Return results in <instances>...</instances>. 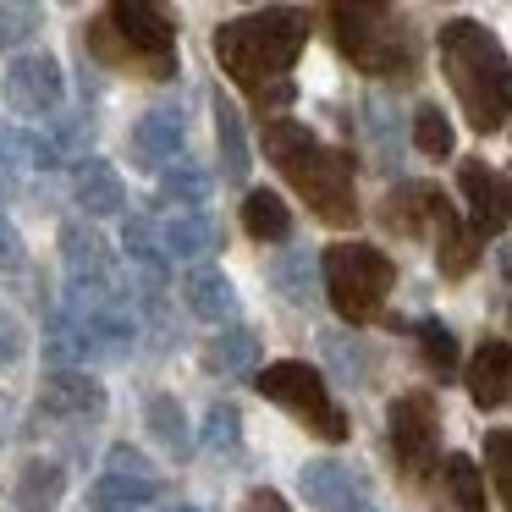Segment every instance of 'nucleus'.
Here are the masks:
<instances>
[{
  "label": "nucleus",
  "mask_w": 512,
  "mask_h": 512,
  "mask_svg": "<svg viewBox=\"0 0 512 512\" xmlns=\"http://www.w3.org/2000/svg\"><path fill=\"white\" fill-rule=\"evenodd\" d=\"M501 188H507V215H512V171H507V177H501Z\"/></svg>",
  "instance_id": "42"
},
{
  "label": "nucleus",
  "mask_w": 512,
  "mask_h": 512,
  "mask_svg": "<svg viewBox=\"0 0 512 512\" xmlns=\"http://www.w3.org/2000/svg\"><path fill=\"white\" fill-rule=\"evenodd\" d=\"M325 353H331V364H336V369H347V375H353V386H369V369H375V358H369L358 342L347 347V336H342V331H331V336H325Z\"/></svg>",
  "instance_id": "36"
},
{
  "label": "nucleus",
  "mask_w": 512,
  "mask_h": 512,
  "mask_svg": "<svg viewBox=\"0 0 512 512\" xmlns=\"http://www.w3.org/2000/svg\"><path fill=\"white\" fill-rule=\"evenodd\" d=\"M254 391L265 402H276L281 413H292L303 430L320 435V441H331V446H342L347 435H353V424H347L342 402L331 397L325 375L314 364H303V358H276V364H259L254 369Z\"/></svg>",
  "instance_id": "7"
},
{
  "label": "nucleus",
  "mask_w": 512,
  "mask_h": 512,
  "mask_svg": "<svg viewBox=\"0 0 512 512\" xmlns=\"http://www.w3.org/2000/svg\"><path fill=\"white\" fill-rule=\"evenodd\" d=\"M204 452L215 457H232L237 446H243V413H237V402H215L210 413H204Z\"/></svg>",
  "instance_id": "32"
},
{
  "label": "nucleus",
  "mask_w": 512,
  "mask_h": 512,
  "mask_svg": "<svg viewBox=\"0 0 512 512\" xmlns=\"http://www.w3.org/2000/svg\"><path fill=\"white\" fill-rule=\"evenodd\" d=\"M243 512H292V507H287V496H281V490H270V485H259V490H248V501H243Z\"/></svg>",
  "instance_id": "40"
},
{
  "label": "nucleus",
  "mask_w": 512,
  "mask_h": 512,
  "mask_svg": "<svg viewBox=\"0 0 512 512\" xmlns=\"http://www.w3.org/2000/svg\"><path fill=\"white\" fill-rule=\"evenodd\" d=\"M105 413V386L89 375V369L61 364L56 375H45L39 386V419H100Z\"/></svg>",
  "instance_id": "11"
},
{
  "label": "nucleus",
  "mask_w": 512,
  "mask_h": 512,
  "mask_svg": "<svg viewBox=\"0 0 512 512\" xmlns=\"http://www.w3.org/2000/svg\"><path fill=\"white\" fill-rule=\"evenodd\" d=\"M413 336H419V353H424V364H430V375L452 380L457 375V336H452V325L435 320V314H424V320L413 325Z\"/></svg>",
  "instance_id": "30"
},
{
  "label": "nucleus",
  "mask_w": 512,
  "mask_h": 512,
  "mask_svg": "<svg viewBox=\"0 0 512 512\" xmlns=\"http://www.w3.org/2000/svg\"><path fill=\"white\" fill-rule=\"evenodd\" d=\"M479 254H485V237L474 232V221L446 210L441 226H435V270H441L446 281H463L468 270L479 265Z\"/></svg>",
  "instance_id": "19"
},
{
  "label": "nucleus",
  "mask_w": 512,
  "mask_h": 512,
  "mask_svg": "<svg viewBox=\"0 0 512 512\" xmlns=\"http://www.w3.org/2000/svg\"><path fill=\"white\" fill-rule=\"evenodd\" d=\"M199 364L210 369V375H254V369L265 364V342H259V331H248V325H226L221 336L204 342Z\"/></svg>",
  "instance_id": "20"
},
{
  "label": "nucleus",
  "mask_w": 512,
  "mask_h": 512,
  "mask_svg": "<svg viewBox=\"0 0 512 512\" xmlns=\"http://www.w3.org/2000/svg\"><path fill=\"white\" fill-rule=\"evenodd\" d=\"M446 210H452V199L435 182H397L386 193V204H380V226L397 237H435Z\"/></svg>",
  "instance_id": "10"
},
{
  "label": "nucleus",
  "mask_w": 512,
  "mask_h": 512,
  "mask_svg": "<svg viewBox=\"0 0 512 512\" xmlns=\"http://www.w3.org/2000/svg\"><path fill=\"white\" fill-rule=\"evenodd\" d=\"M61 100H67V72H61L56 56L45 50H28L6 67V111L23 116V122H50L61 116Z\"/></svg>",
  "instance_id": "9"
},
{
  "label": "nucleus",
  "mask_w": 512,
  "mask_h": 512,
  "mask_svg": "<svg viewBox=\"0 0 512 512\" xmlns=\"http://www.w3.org/2000/svg\"><path fill=\"white\" fill-rule=\"evenodd\" d=\"M243 232L254 243H287L292 237V210L281 204V193L270 188H248L243 193Z\"/></svg>",
  "instance_id": "26"
},
{
  "label": "nucleus",
  "mask_w": 512,
  "mask_h": 512,
  "mask_svg": "<svg viewBox=\"0 0 512 512\" xmlns=\"http://www.w3.org/2000/svg\"><path fill=\"white\" fill-rule=\"evenodd\" d=\"M61 490H67V468L56 463V457H28L23 474H17V512H56Z\"/></svg>",
  "instance_id": "24"
},
{
  "label": "nucleus",
  "mask_w": 512,
  "mask_h": 512,
  "mask_svg": "<svg viewBox=\"0 0 512 512\" xmlns=\"http://www.w3.org/2000/svg\"><path fill=\"white\" fill-rule=\"evenodd\" d=\"M452 122L441 116V105H419L413 111V149L419 155H430V160H452Z\"/></svg>",
  "instance_id": "33"
},
{
  "label": "nucleus",
  "mask_w": 512,
  "mask_h": 512,
  "mask_svg": "<svg viewBox=\"0 0 512 512\" xmlns=\"http://www.w3.org/2000/svg\"><path fill=\"white\" fill-rule=\"evenodd\" d=\"M160 177V204H182V210H199L204 199H210V171H199V166H188V160H171V166H160L155 171Z\"/></svg>",
  "instance_id": "28"
},
{
  "label": "nucleus",
  "mask_w": 512,
  "mask_h": 512,
  "mask_svg": "<svg viewBox=\"0 0 512 512\" xmlns=\"http://www.w3.org/2000/svg\"><path fill=\"white\" fill-rule=\"evenodd\" d=\"M485 468H490V485H496L501 507L512 512V430H490L485 435Z\"/></svg>",
  "instance_id": "35"
},
{
  "label": "nucleus",
  "mask_w": 512,
  "mask_h": 512,
  "mask_svg": "<svg viewBox=\"0 0 512 512\" xmlns=\"http://www.w3.org/2000/svg\"><path fill=\"white\" fill-rule=\"evenodd\" d=\"M325 270V298L342 314L347 325H369L386 314V298L397 287V265H391L386 248L375 243H331L320 254Z\"/></svg>",
  "instance_id": "6"
},
{
  "label": "nucleus",
  "mask_w": 512,
  "mask_h": 512,
  "mask_svg": "<svg viewBox=\"0 0 512 512\" xmlns=\"http://www.w3.org/2000/svg\"><path fill=\"white\" fill-rule=\"evenodd\" d=\"M61 265L72 281H111V243L89 221H67L61 226Z\"/></svg>",
  "instance_id": "21"
},
{
  "label": "nucleus",
  "mask_w": 512,
  "mask_h": 512,
  "mask_svg": "<svg viewBox=\"0 0 512 512\" xmlns=\"http://www.w3.org/2000/svg\"><path fill=\"white\" fill-rule=\"evenodd\" d=\"M160 243H166V259H182V265H199L221 248V226L204 210H177L160 221Z\"/></svg>",
  "instance_id": "18"
},
{
  "label": "nucleus",
  "mask_w": 512,
  "mask_h": 512,
  "mask_svg": "<svg viewBox=\"0 0 512 512\" xmlns=\"http://www.w3.org/2000/svg\"><path fill=\"white\" fill-rule=\"evenodd\" d=\"M353 512H375V507H364V501H358V507H353Z\"/></svg>",
  "instance_id": "44"
},
{
  "label": "nucleus",
  "mask_w": 512,
  "mask_h": 512,
  "mask_svg": "<svg viewBox=\"0 0 512 512\" xmlns=\"http://www.w3.org/2000/svg\"><path fill=\"white\" fill-rule=\"evenodd\" d=\"M72 199L89 221H105V215H122L127 210V188H122V171L100 155H83L72 160Z\"/></svg>",
  "instance_id": "14"
},
{
  "label": "nucleus",
  "mask_w": 512,
  "mask_h": 512,
  "mask_svg": "<svg viewBox=\"0 0 512 512\" xmlns=\"http://www.w3.org/2000/svg\"><path fill=\"white\" fill-rule=\"evenodd\" d=\"M28 265V248H23V232H17L6 215H0V270H23Z\"/></svg>",
  "instance_id": "39"
},
{
  "label": "nucleus",
  "mask_w": 512,
  "mask_h": 512,
  "mask_svg": "<svg viewBox=\"0 0 512 512\" xmlns=\"http://www.w3.org/2000/svg\"><path fill=\"white\" fill-rule=\"evenodd\" d=\"M386 435H391V452H397L402 474L424 479L441 463V402L430 391H402V397H391Z\"/></svg>",
  "instance_id": "8"
},
{
  "label": "nucleus",
  "mask_w": 512,
  "mask_h": 512,
  "mask_svg": "<svg viewBox=\"0 0 512 512\" xmlns=\"http://www.w3.org/2000/svg\"><path fill=\"white\" fill-rule=\"evenodd\" d=\"M215 149H221V182L248 188V166H254V149H248L243 116L226 94H215Z\"/></svg>",
  "instance_id": "22"
},
{
  "label": "nucleus",
  "mask_w": 512,
  "mask_h": 512,
  "mask_svg": "<svg viewBox=\"0 0 512 512\" xmlns=\"http://www.w3.org/2000/svg\"><path fill=\"white\" fill-rule=\"evenodd\" d=\"M298 490L314 501L320 512H353L358 501H364L369 479L358 474V468L336 463V457H314V463L298 468Z\"/></svg>",
  "instance_id": "12"
},
{
  "label": "nucleus",
  "mask_w": 512,
  "mask_h": 512,
  "mask_svg": "<svg viewBox=\"0 0 512 512\" xmlns=\"http://www.w3.org/2000/svg\"><path fill=\"white\" fill-rule=\"evenodd\" d=\"M28 353V325L12 309H0V364H17Z\"/></svg>",
  "instance_id": "38"
},
{
  "label": "nucleus",
  "mask_w": 512,
  "mask_h": 512,
  "mask_svg": "<svg viewBox=\"0 0 512 512\" xmlns=\"http://www.w3.org/2000/svg\"><path fill=\"white\" fill-rule=\"evenodd\" d=\"M435 56H441V78L452 83L457 105H463L468 127H474L479 138L507 127V116H512V56L485 23H474V17L441 23Z\"/></svg>",
  "instance_id": "3"
},
{
  "label": "nucleus",
  "mask_w": 512,
  "mask_h": 512,
  "mask_svg": "<svg viewBox=\"0 0 512 512\" xmlns=\"http://www.w3.org/2000/svg\"><path fill=\"white\" fill-rule=\"evenodd\" d=\"M457 188H463V199H468V221H474V232L485 237H501V226L512 221L507 215V188H501V177L485 166V160H463L457 166Z\"/></svg>",
  "instance_id": "13"
},
{
  "label": "nucleus",
  "mask_w": 512,
  "mask_h": 512,
  "mask_svg": "<svg viewBox=\"0 0 512 512\" xmlns=\"http://www.w3.org/2000/svg\"><path fill=\"white\" fill-rule=\"evenodd\" d=\"M166 512H199V507H166Z\"/></svg>",
  "instance_id": "43"
},
{
  "label": "nucleus",
  "mask_w": 512,
  "mask_h": 512,
  "mask_svg": "<svg viewBox=\"0 0 512 512\" xmlns=\"http://www.w3.org/2000/svg\"><path fill=\"white\" fill-rule=\"evenodd\" d=\"M210 45H215L221 72L259 111H281V105L298 100L292 67H298L303 45H309V12L303 6H265V12L221 23Z\"/></svg>",
  "instance_id": "1"
},
{
  "label": "nucleus",
  "mask_w": 512,
  "mask_h": 512,
  "mask_svg": "<svg viewBox=\"0 0 512 512\" xmlns=\"http://www.w3.org/2000/svg\"><path fill=\"white\" fill-rule=\"evenodd\" d=\"M182 303H188V314L204 320V325L237 320V287H232V276L215 270V265H193L188 270V281H182Z\"/></svg>",
  "instance_id": "17"
},
{
  "label": "nucleus",
  "mask_w": 512,
  "mask_h": 512,
  "mask_svg": "<svg viewBox=\"0 0 512 512\" xmlns=\"http://www.w3.org/2000/svg\"><path fill=\"white\" fill-rule=\"evenodd\" d=\"M336 50L369 78H413L419 72V39L413 23L391 0H331Z\"/></svg>",
  "instance_id": "5"
},
{
  "label": "nucleus",
  "mask_w": 512,
  "mask_h": 512,
  "mask_svg": "<svg viewBox=\"0 0 512 512\" xmlns=\"http://www.w3.org/2000/svg\"><path fill=\"white\" fill-rule=\"evenodd\" d=\"M265 155L287 177V188L314 210V221L336 226V232L358 226V177H353V155L347 149H331L314 127L292 122V116H270Z\"/></svg>",
  "instance_id": "2"
},
{
  "label": "nucleus",
  "mask_w": 512,
  "mask_h": 512,
  "mask_svg": "<svg viewBox=\"0 0 512 512\" xmlns=\"http://www.w3.org/2000/svg\"><path fill=\"white\" fill-rule=\"evenodd\" d=\"M122 248H127V259L171 265V259H166V243H160V221H149V215H127V226H122Z\"/></svg>",
  "instance_id": "34"
},
{
  "label": "nucleus",
  "mask_w": 512,
  "mask_h": 512,
  "mask_svg": "<svg viewBox=\"0 0 512 512\" xmlns=\"http://www.w3.org/2000/svg\"><path fill=\"white\" fill-rule=\"evenodd\" d=\"M441 474H446V496H452L457 512H485V468H479L474 457L452 452L441 463Z\"/></svg>",
  "instance_id": "29"
},
{
  "label": "nucleus",
  "mask_w": 512,
  "mask_h": 512,
  "mask_svg": "<svg viewBox=\"0 0 512 512\" xmlns=\"http://www.w3.org/2000/svg\"><path fill=\"white\" fill-rule=\"evenodd\" d=\"M182 138H188L182 111H171V105L149 111L144 122L133 127V138H127V149H133V166L160 171V166H171V160H182Z\"/></svg>",
  "instance_id": "15"
},
{
  "label": "nucleus",
  "mask_w": 512,
  "mask_h": 512,
  "mask_svg": "<svg viewBox=\"0 0 512 512\" xmlns=\"http://www.w3.org/2000/svg\"><path fill=\"white\" fill-rule=\"evenodd\" d=\"M155 501H160V479L111 474V468H105L89 485V512H149Z\"/></svg>",
  "instance_id": "23"
},
{
  "label": "nucleus",
  "mask_w": 512,
  "mask_h": 512,
  "mask_svg": "<svg viewBox=\"0 0 512 512\" xmlns=\"http://www.w3.org/2000/svg\"><path fill=\"white\" fill-rule=\"evenodd\" d=\"M144 424H149V435H155L171 457H188L193 452V430H188V413H182L177 397H166V391L149 397L144 402Z\"/></svg>",
  "instance_id": "27"
},
{
  "label": "nucleus",
  "mask_w": 512,
  "mask_h": 512,
  "mask_svg": "<svg viewBox=\"0 0 512 512\" xmlns=\"http://www.w3.org/2000/svg\"><path fill=\"white\" fill-rule=\"evenodd\" d=\"M12 424H17V408H12V397L0 391V446L12 441Z\"/></svg>",
  "instance_id": "41"
},
{
  "label": "nucleus",
  "mask_w": 512,
  "mask_h": 512,
  "mask_svg": "<svg viewBox=\"0 0 512 512\" xmlns=\"http://www.w3.org/2000/svg\"><path fill=\"white\" fill-rule=\"evenodd\" d=\"M270 281H276V292L292 309H314V298H320V287H325V270L309 259V248H287V254L270 265Z\"/></svg>",
  "instance_id": "25"
},
{
  "label": "nucleus",
  "mask_w": 512,
  "mask_h": 512,
  "mask_svg": "<svg viewBox=\"0 0 512 512\" xmlns=\"http://www.w3.org/2000/svg\"><path fill=\"white\" fill-rule=\"evenodd\" d=\"M39 28H45V6L39 0H0V56L23 50Z\"/></svg>",
  "instance_id": "31"
},
{
  "label": "nucleus",
  "mask_w": 512,
  "mask_h": 512,
  "mask_svg": "<svg viewBox=\"0 0 512 512\" xmlns=\"http://www.w3.org/2000/svg\"><path fill=\"white\" fill-rule=\"evenodd\" d=\"M468 397L485 413L512 402V342H485L468 358Z\"/></svg>",
  "instance_id": "16"
},
{
  "label": "nucleus",
  "mask_w": 512,
  "mask_h": 512,
  "mask_svg": "<svg viewBox=\"0 0 512 512\" xmlns=\"http://www.w3.org/2000/svg\"><path fill=\"white\" fill-rule=\"evenodd\" d=\"M177 12L171 0H105V12L83 28V50L100 67L138 78H177Z\"/></svg>",
  "instance_id": "4"
},
{
  "label": "nucleus",
  "mask_w": 512,
  "mask_h": 512,
  "mask_svg": "<svg viewBox=\"0 0 512 512\" xmlns=\"http://www.w3.org/2000/svg\"><path fill=\"white\" fill-rule=\"evenodd\" d=\"M507 325H512V303H507Z\"/></svg>",
  "instance_id": "45"
},
{
  "label": "nucleus",
  "mask_w": 512,
  "mask_h": 512,
  "mask_svg": "<svg viewBox=\"0 0 512 512\" xmlns=\"http://www.w3.org/2000/svg\"><path fill=\"white\" fill-rule=\"evenodd\" d=\"M105 468H111V474H138V479H155V463H149V457L138 452L133 441H116L111 452H105Z\"/></svg>",
  "instance_id": "37"
}]
</instances>
